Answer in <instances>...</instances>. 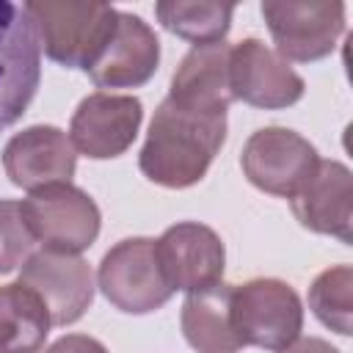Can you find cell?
I'll list each match as a JSON object with an SVG mask.
<instances>
[{
  "instance_id": "1",
  "label": "cell",
  "mask_w": 353,
  "mask_h": 353,
  "mask_svg": "<svg viewBox=\"0 0 353 353\" xmlns=\"http://www.w3.org/2000/svg\"><path fill=\"white\" fill-rule=\"evenodd\" d=\"M226 141V113H204L163 99L152 116L138 168L154 185L182 190L204 179Z\"/></svg>"
},
{
  "instance_id": "2",
  "label": "cell",
  "mask_w": 353,
  "mask_h": 353,
  "mask_svg": "<svg viewBox=\"0 0 353 353\" xmlns=\"http://www.w3.org/2000/svg\"><path fill=\"white\" fill-rule=\"evenodd\" d=\"M41 33V50L66 69H88L116 28L119 11L108 3L30 0L25 3Z\"/></svg>"
},
{
  "instance_id": "3",
  "label": "cell",
  "mask_w": 353,
  "mask_h": 353,
  "mask_svg": "<svg viewBox=\"0 0 353 353\" xmlns=\"http://www.w3.org/2000/svg\"><path fill=\"white\" fill-rule=\"evenodd\" d=\"M232 325L240 345L281 350L301 336L303 306L281 279H251L232 287Z\"/></svg>"
},
{
  "instance_id": "4",
  "label": "cell",
  "mask_w": 353,
  "mask_h": 353,
  "mask_svg": "<svg viewBox=\"0 0 353 353\" xmlns=\"http://www.w3.org/2000/svg\"><path fill=\"white\" fill-rule=\"evenodd\" d=\"M22 218L44 251L80 254L99 237L102 215L97 201L72 182L47 185L19 201Z\"/></svg>"
},
{
  "instance_id": "5",
  "label": "cell",
  "mask_w": 353,
  "mask_h": 353,
  "mask_svg": "<svg viewBox=\"0 0 353 353\" xmlns=\"http://www.w3.org/2000/svg\"><path fill=\"white\" fill-rule=\"evenodd\" d=\"M41 33L25 6L0 0V132L14 127L41 80Z\"/></svg>"
},
{
  "instance_id": "6",
  "label": "cell",
  "mask_w": 353,
  "mask_h": 353,
  "mask_svg": "<svg viewBox=\"0 0 353 353\" xmlns=\"http://www.w3.org/2000/svg\"><path fill=\"white\" fill-rule=\"evenodd\" d=\"M97 287L102 295L127 314H149L168 303V287L152 237L119 240L99 262Z\"/></svg>"
},
{
  "instance_id": "7",
  "label": "cell",
  "mask_w": 353,
  "mask_h": 353,
  "mask_svg": "<svg viewBox=\"0 0 353 353\" xmlns=\"http://www.w3.org/2000/svg\"><path fill=\"white\" fill-rule=\"evenodd\" d=\"M262 17L276 52L290 63L320 61L334 52L345 33V3L339 0H265Z\"/></svg>"
},
{
  "instance_id": "8",
  "label": "cell",
  "mask_w": 353,
  "mask_h": 353,
  "mask_svg": "<svg viewBox=\"0 0 353 353\" xmlns=\"http://www.w3.org/2000/svg\"><path fill=\"white\" fill-rule=\"evenodd\" d=\"M320 163L317 149L287 127H262L248 135L240 165L245 179L262 193L292 199Z\"/></svg>"
},
{
  "instance_id": "9",
  "label": "cell",
  "mask_w": 353,
  "mask_h": 353,
  "mask_svg": "<svg viewBox=\"0 0 353 353\" xmlns=\"http://www.w3.org/2000/svg\"><path fill=\"white\" fill-rule=\"evenodd\" d=\"M143 105L138 97L97 91L80 99L69 121V141L74 152L91 160H110L124 154L138 138Z\"/></svg>"
},
{
  "instance_id": "10",
  "label": "cell",
  "mask_w": 353,
  "mask_h": 353,
  "mask_svg": "<svg viewBox=\"0 0 353 353\" xmlns=\"http://www.w3.org/2000/svg\"><path fill=\"white\" fill-rule=\"evenodd\" d=\"M19 284L39 295L52 325L77 323L94 301L91 265L77 254L36 251L25 259Z\"/></svg>"
},
{
  "instance_id": "11",
  "label": "cell",
  "mask_w": 353,
  "mask_h": 353,
  "mask_svg": "<svg viewBox=\"0 0 353 353\" xmlns=\"http://www.w3.org/2000/svg\"><path fill=\"white\" fill-rule=\"evenodd\" d=\"M229 77L234 99L265 110L290 108L306 91L303 77L259 39H243L232 44Z\"/></svg>"
},
{
  "instance_id": "12",
  "label": "cell",
  "mask_w": 353,
  "mask_h": 353,
  "mask_svg": "<svg viewBox=\"0 0 353 353\" xmlns=\"http://www.w3.org/2000/svg\"><path fill=\"white\" fill-rule=\"evenodd\" d=\"M157 259L163 268V276L168 287L176 292H199L204 287H212L223 279L226 251L215 229L182 221L168 226L157 240Z\"/></svg>"
},
{
  "instance_id": "13",
  "label": "cell",
  "mask_w": 353,
  "mask_h": 353,
  "mask_svg": "<svg viewBox=\"0 0 353 353\" xmlns=\"http://www.w3.org/2000/svg\"><path fill=\"white\" fill-rule=\"evenodd\" d=\"M3 168L17 188L33 193L47 185L72 182L77 152L63 130L52 124H33L11 135L3 149Z\"/></svg>"
},
{
  "instance_id": "14",
  "label": "cell",
  "mask_w": 353,
  "mask_h": 353,
  "mask_svg": "<svg viewBox=\"0 0 353 353\" xmlns=\"http://www.w3.org/2000/svg\"><path fill=\"white\" fill-rule=\"evenodd\" d=\"M157 63L160 41L154 30L141 17L119 11L110 39L85 72L99 88H138L152 80Z\"/></svg>"
},
{
  "instance_id": "15",
  "label": "cell",
  "mask_w": 353,
  "mask_h": 353,
  "mask_svg": "<svg viewBox=\"0 0 353 353\" xmlns=\"http://www.w3.org/2000/svg\"><path fill=\"white\" fill-rule=\"evenodd\" d=\"M298 223L317 234L339 237L350 243L353 223V176L339 160H320L314 174L290 199Z\"/></svg>"
},
{
  "instance_id": "16",
  "label": "cell",
  "mask_w": 353,
  "mask_h": 353,
  "mask_svg": "<svg viewBox=\"0 0 353 353\" xmlns=\"http://www.w3.org/2000/svg\"><path fill=\"white\" fill-rule=\"evenodd\" d=\"M229 66H232V44L226 41L193 44L171 77L168 99L190 110L226 113L229 105L234 102Z\"/></svg>"
},
{
  "instance_id": "17",
  "label": "cell",
  "mask_w": 353,
  "mask_h": 353,
  "mask_svg": "<svg viewBox=\"0 0 353 353\" xmlns=\"http://www.w3.org/2000/svg\"><path fill=\"white\" fill-rule=\"evenodd\" d=\"M232 287L212 284L199 292H188L182 303V334L196 353H237L243 345L232 325Z\"/></svg>"
},
{
  "instance_id": "18",
  "label": "cell",
  "mask_w": 353,
  "mask_h": 353,
  "mask_svg": "<svg viewBox=\"0 0 353 353\" xmlns=\"http://www.w3.org/2000/svg\"><path fill=\"white\" fill-rule=\"evenodd\" d=\"M50 314L25 284L0 287V353H39L50 334Z\"/></svg>"
},
{
  "instance_id": "19",
  "label": "cell",
  "mask_w": 353,
  "mask_h": 353,
  "mask_svg": "<svg viewBox=\"0 0 353 353\" xmlns=\"http://www.w3.org/2000/svg\"><path fill=\"white\" fill-rule=\"evenodd\" d=\"M154 14L168 33L193 44H212L226 39L234 6L212 0H160L154 3Z\"/></svg>"
},
{
  "instance_id": "20",
  "label": "cell",
  "mask_w": 353,
  "mask_h": 353,
  "mask_svg": "<svg viewBox=\"0 0 353 353\" xmlns=\"http://www.w3.org/2000/svg\"><path fill=\"white\" fill-rule=\"evenodd\" d=\"M312 314L331 331L350 336L353 334V268L334 265L323 270L309 287Z\"/></svg>"
},
{
  "instance_id": "21",
  "label": "cell",
  "mask_w": 353,
  "mask_h": 353,
  "mask_svg": "<svg viewBox=\"0 0 353 353\" xmlns=\"http://www.w3.org/2000/svg\"><path fill=\"white\" fill-rule=\"evenodd\" d=\"M33 234L22 218L19 201H0V273H11L33 254Z\"/></svg>"
},
{
  "instance_id": "22",
  "label": "cell",
  "mask_w": 353,
  "mask_h": 353,
  "mask_svg": "<svg viewBox=\"0 0 353 353\" xmlns=\"http://www.w3.org/2000/svg\"><path fill=\"white\" fill-rule=\"evenodd\" d=\"M44 353H108V347L88 334H66L55 339Z\"/></svg>"
},
{
  "instance_id": "23",
  "label": "cell",
  "mask_w": 353,
  "mask_h": 353,
  "mask_svg": "<svg viewBox=\"0 0 353 353\" xmlns=\"http://www.w3.org/2000/svg\"><path fill=\"white\" fill-rule=\"evenodd\" d=\"M279 353H339V350L320 336H298L295 342H290Z\"/></svg>"
}]
</instances>
